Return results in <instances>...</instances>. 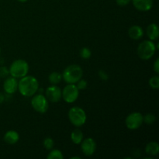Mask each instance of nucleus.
I'll return each instance as SVG.
<instances>
[{"label":"nucleus","mask_w":159,"mask_h":159,"mask_svg":"<svg viewBox=\"0 0 159 159\" xmlns=\"http://www.w3.org/2000/svg\"><path fill=\"white\" fill-rule=\"evenodd\" d=\"M39 82L33 75H25L18 81V91L24 97H32L37 93Z\"/></svg>","instance_id":"nucleus-1"},{"label":"nucleus","mask_w":159,"mask_h":159,"mask_svg":"<svg viewBox=\"0 0 159 159\" xmlns=\"http://www.w3.org/2000/svg\"><path fill=\"white\" fill-rule=\"evenodd\" d=\"M62 80L67 84H75L83 76V70L79 65H70L62 73Z\"/></svg>","instance_id":"nucleus-2"},{"label":"nucleus","mask_w":159,"mask_h":159,"mask_svg":"<svg viewBox=\"0 0 159 159\" xmlns=\"http://www.w3.org/2000/svg\"><path fill=\"white\" fill-rule=\"evenodd\" d=\"M156 50V45L154 41L150 40H144L138 44L137 54L141 60L147 61L155 55Z\"/></svg>","instance_id":"nucleus-3"},{"label":"nucleus","mask_w":159,"mask_h":159,"mask_svg":"<svg viewBox=\"0 0 159 159\" xmlns=\"http://www.w3.org/2000/svg\"><path fill=\"white\" fill-rule=\"evenodd\" d=\"M68 116L70 123L76 127H81L86 122V113L79 107H72L70 108Z\"/></svg>","instance_id":"nucleus-4"},{"label":"nucleus","mask_w":159,"mask_h":159,"mask_svg":"<svg viewBox=\"0 0 159 159\" xmlns=\"http://www.w3.org/2000/svg\"><path fill=\"white\" fill-rule=\"evenodd\" d=\"M9 75L16 79L24 77L29 72V64L23 59L15 60L9 68Z\"/></svg>","instance_id":"nucleus-5"},{"label":"nucleus","mask_w":159,"mask_h":159,"mask_svg":"<svg viewBox=\"0 0 159 159\" xmlns=\"http://www.w3.org/2000/svg\"><path fill=\"white\" fill-rule=\"evenodd\" d=\"M31 107L39 113H45L49 107V101L43 94H35L32 96L30 101Z\"/></svg>","instance_id":"nucleus-6"},{"label":"nucleus","mask_w":159,"mask_h":159,"mask_svg":"<svg viewBox=\"0 0 159 159\" xmlns=\"http://www.w3.org/2000/svg\"><path fill=\"white\" fill-rule=\"evenodd\" d=\"M79 96V90L75 84H68L61 90V98L67 103H73Z\"/></svg>","instance_id":"nucleus-7"},{"label":"nucleus","mask_w":159,"mask_h":159,"mask_svg":"<svg viewBox=\"0 0 159 159\" xmlns=\"http://www.w3.org/2000/svg\"><path fill=\"white\" fill-rule=\"evenodd\" d=\"M143 124V115L139 112H133L130 113L125 119L126 127L130 130H138Z\"/></svg>","instance_id":"nucleus-8"},{"label":"nucleus","mask_w":159,"mask_h":159,"mask_svg":"<svg viewBox=\"0 0 159 159\" xmlns=\"http://www.w3.org/2000/svg\"><path fill=\"white\" fill-rule=\"evenodd\" d=\"M44 96L49 102L57 103L62 99L61 89L57 85H51L45 89Z\"/></svg>","instance_id":"nucleus-9"},{"label":"nucleus","mask_w":159,"mask_h":159,"mask_svg":"<svg viewBox=\"0 0 159 159\" xmlns=\"http://www.w3.org/2000/svg\"><path fill=\"white\" fill-rule=\"evenodd\" d=\"M81 150L82 153L87 157H90L94 155L96 151V142L93 138H87L82 140L81 142Z\"/></svg>","instance_id":"nucleus-10"},{"label":"nucleus","mask_w":159,"mask_h":159,"mask_svg":"<svg viewBox=\"0 0 159 159\" xmlns=\"http://www.w3.org/2000/svg\"><path fill=\"white\" fill-rule=\"evenodd\" d=\"M3 89L6 94H14L18 91V79L12 76L6 78L3 82Z\"/></svg>","instance_id":"nucleus-11"},{"label":"nucleus","mask_w":159,"mask_h":159,"mask_svg":"<svg viewBox=\"0 0 159 159\" xmlns=\"http://www.w3.org/2000/svg\"><path fill=\"white\" fill-rule=\"evenodd\" d=\"M133 6L140 12H148L153 7V0H131Z\"/></svg>","instance_id":"nucleus-12"},{"label":"nucleus","mask_w":159,"mask_h":159,"mask_svg":"<svg viewBox=\"0 0 159 159\" xmlns=\"http://www.w3.org/2000/svg\"><path fill=\"white\" fill-rule=\"evenodd\" d=\"M128 36L132 40H138L144 36V30L138 25H134L128 29Z\"/></svg>","instance_id":"nucleus-13"},{"label":"nucleus","mask_w":159,"mask_h":159,"mask_svg":"<svg viewBox=\"0 0 159 159\" xmlns=\"http://www.w3.org/2000/svg\"><path fill=\"white\" fill-rule=\"evenodd\" d=\"M20 140V134L17 131L13 130H8L3 136V141L8 144H15Z\"/></svg>","instance_id":"nucleus-14"},{"label":"nucleus","mask_w":159,"mask_h":159,"mask_svg":"<svg viewBox=\"0 0 159 159\" xmlns=\"http://www.w3.org/2000/svg\"><path fill=\"white\" fill-rule=\"evenodd\" d=\"M146 34L150 40L155 41L157 40L159 37L158 26L156 23H151L148 26L146 29Z\"/></svg>","instance_id":"nucleus-15"},{"label":"nucleus","mask_w":159,"mask_h":159,"mask_svg":"<svg viewBox=\"0 0 159 159\" xmlns=\"http://www.w3.org/2000/svg\"><path fill=\"white\" fill-rule=\"evenodd\" d=\"M145 153L150 156H156L159 153V144L156 141H151L145 146Z\"/></svg>","instance_id":"nucleus-16"},{"label":"nucleus","mask_w":159,"mask_h":159,"mask_svg":"<svg viewBox=\"0 0 159 159\" xmlns=\"http://www.w3.org/2000/svg\"><path fill=\"white\" fill-rule=\"evenodd\" d=\"M84 139V135L82 130L77 127L73 130L71 133V140L75 144H80Z\"/></svg>","instance_id":"nucleus-17"},{"label":"nucleus","mask_w":159,"mask_h":159,"mask_svg":"<svg viewBox=\"0 0 159 159\" xmlns=\"http://www.w3.org/2000/svg\"><path fill=\"white\" fill-rule=\"evenodd\" d=\"M62 80V75L57 71H53L48 76V81L51 85H57Z\"/></svg>","instance_id":"nucleus-18"},{"label":"nucleus","mask_w":159,"mask_h":159,"mask_svg":"<svg viewBox=\"0 0 159 159\" xmlns=\"http://www.w3.org/2000/svg\"><path fill=\"white\" fill-rule=\"evenodd\" d=\"M48 159H63L64 155L61 151L58 149H51V152L47 155Z\"/></svg>","instance_id":"nucleus-19"},{"label":"nucleus","mask_w":159,"mask_h":159,"mask_svg":"<svg viewBox=\"0 0 159 159\" xmlns=\"http://www.w3.org/2000/svg\"><path fill=\"white\" fill-rule=\"evenodd\" d=\"M156 120V117L153 113H146L144 116H143V122L148 125H152L155 124Z\"/></svg>","instance_id":"nucleus-20"},{"label":"nucleus","mask_w":159,"mask_h":159,"mask_svg":"<svg viewBox=\"0 0 159 159\" xmlns=\"http://www.w3.org/2000/svg\"><path fill=\"white\" fill-rule=\"evenodd\" d=\"M149 86L153 89H158L159 88V76L158 75H156L155 76H152L149 79Z\"/></svg>","instance_id":"nucleus-21"},{"label":"nucleus","mask_w":159,"mask_h":159,"mask_svg":"<svg viewBox=\"0 0 159 159\" xmlns=\"http://www.w3.org/2000/svg\"><path fill=\"white\" fill-rule=\"evenodd\" d=\"M79 55L84 60H88L92 56V51L89 48H82L80 50V52H79Z\"/></svg>","instance_id":"nucleus-22"},{"label":"nucleus","mask_w":159,"mask_h":159,"mask_svg":"<svg viewBox=\"0 0 159 159\" xmlns=\"http://www.w3.org/2000/svg\"><path fill=\"white\" fill-rule=\"evenodd\" d=\"M43 147L46 150L48 151H51V149L54 148V141L53 140V138H50V137H48V138H44L43 140Z\"/></svg>","instance_id":"nucleus-23"},{"label":"nucleus","mask_w":159,"mask_h":159,"mask_svg":"<svg viewBox=\"0 0 159 159\" xmlns=\"http://www.w3.org/2000/svg\"><path fill=\"white\" fill-rule=\"evenodd\" d=\"M75 85L76 86H77V88L79 89V90H84L87 88V86H88V83H87L86 81H85V79H81L80 80L78 81L75 83Z\"/></svg>","instance_id":"nucleus-24"},{"label":"nucleus","mask_w":159,"mask_h":159,"mask_svg":"<svg viewBox=\"0 0 159 159\" xmlns=\"http://www.w3.org/2000/svg\"><path fill=\"white\" fill-rule=\"evenodd\" d=\"M9 75V70L7 67L6 66H0V78L4 79V78H7Z\"/></svg>","instance_id":"nucleus-25"},{"label":"nucleus","mask_w":159,"mask_h":159,"mask_svg":"<svg viewBox=\"0 0 159 159\" xmlns=\"http://www.w3.org/2000/svg\"><path fill=\"white\" fill-rule=\"evenodd\" d=\"M98 75H99V79L102 81H107L109 79V75L107 74V71H104V70H99V72H98Z\"/></svg>","instance_id":"nucleus-26"},{"label":"nucleus","mask_w":159,"mask_h":159,"mask_svg":"<svg viewBox=\"0 0 159 159\" xmlns=\"http://www.w3.org/2000/svg\"><path fill=\"white\" fill-rule=\"evenodd\" d=\"M131 2V0H116V2L120 6H126Z\"/></svg>","instance_id":"nucleus-27"},{"label":"nucleus","mask_w":159,"mask_h":159,"mask_svg":"<svg viewBox=\"0 0 159 159\" xmlns=\"http://www.w3.org/2000/svg\"><path fill=\"white\" fill-rule=\"evenodd\" d=\"M153 70L156 73V75L159 74V58H156L155 61L154 62Z\"/></svg>","instance_id":"nucleus-28"},{"label":"nucleus","mask_w":159,"mask_h":159,"mask_svg":"<svg viewBox=\"0 0 159 159\" xmlns=\"http://www.w3.org/2000/svg\"><path fill=\"white\" fill-rule=\"evenodd\" d=\"M5 100H6V96L3 93H0V104L3 103Z\"/></svg>","instance_id":"nucleus-29"},{"label":"nucleus","mask_w":159,"mask_h":159,"mask_svg":"<svg viewBox=\"0 0 159 159\" xmlns=\"http://www.w3.org/2000/svg\"><path fill=\"white\" fill-rule=\"evenodd\" d=\"M70 159H81V157L79 156H72L70 158Z\"/></svg>","instance_id":"nucleus-30"},{"label":"nucleus","mask_w":159,"mask_h":159,"mask_svg":"<svg viewBox=\"0 0 159 159\" xmlns=\"http://www.w3.org/2000/svg\"><path fill=\"white\" fill-rule=\"evenodd\" d=\"M18 2H22V3H24V2H26L28 1V0H17Z\"/></svg>","instance_id":"nucleus-31"},{"label":"nucleus","mask_w":159,"mask_h":159,"mask_svg":"<svg viewBox=\"0 0 159 159\" xmlns=\"http://www.w3.org/2000/svg\"><path fill=\"white\" fill-rule=\"evenodd\" d=\"M0 54H1V48H0Z\"/></svg>","instance_id":"nucleus-32"}]
</instances>
